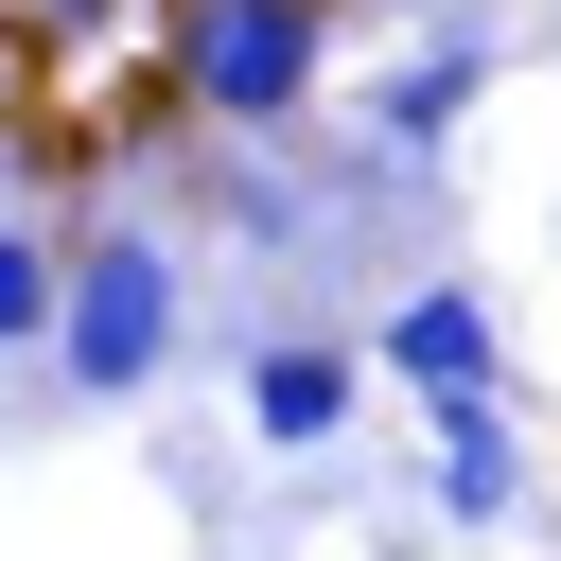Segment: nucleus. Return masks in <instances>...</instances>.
<instances>
[{"label":"nucleus","mask_w":561,"mask_h":561,"mask_svg":"<svg viewBox=\"0 0 561 561\" xmlns=\"http://www.w3.org/2000/svg\"><path fill=\"white\" fill-rule=\"evenodd\" d=\"M158 53H175V105H193V123L280 140V123L333 88V0H175Z\"/></svg>","instance_id":"1"},{"label":"nucleus","mask_w":561,"mask_h":561,"mask_svg":"<svg viewBox=\"0 0 561 561\" xmlns=\"http://www.w3.org/2000/svg\"><path fill=\"white\" fill-rule=\"evenodd\" d=\"M175 333H193V298H175V263H158V245H70L53 368H70L88 403H140V386L175 368Z\"/></svg>","instance_id":"2"},{"label":"nucleus","mask_w":561,"mask_h":561,"mask_svg":"<svg viewBox=\"0 0 561 561\" xmlns=\"http://www.w3.org/2000/svg\"><path fill=\"white\" fill-rule=\"evenodd\" d=\"M421 438H438V508H456V526H508V508H526L508 386H438V403H421Z\"/></svg>","instance_id":"3"},{"label":"nucleus","mask_w":561,"mask_h":561,"mask_svg":"<svg viewBox=\"0 0 561 561\" xmlns=\"http://www.w3.org/2000/svg\"><path fill=\"white\" fill-rule=\"evenodd\" d=\"M368 351H386V368H403V386H421V403H438V386H508V351H491V316H473V298H456V280H403V298H386V333H368Z\"/></svg>","instance_id":"4"},{"label":"nucleus","mask_w":561,"mask_h":561,"mask_svg":"<svg viewBox=\"0 0 561 561\" xmlns=\"http://www.w3.org/2000/svg\"><path fill=\"white\" fill-rule=\"evenodd\" d=\"M473 88H491V53H473V35H438V53H403V70L368 88V158H438V140L473 123Z\"/></svg>","instance_id":"5"},{"label":"nucleus","mask_w":561,"mask_h":561,"mask_svg":"<svg viewBox=\"0 0 561 561\" xmlns=\"http://www.w3.org/2000/svg\"><path fill=\"white\" fill-rule=\"evenodd\" d=\"M245 421H263L280 456H316V438L351 421V351H316V333H280V351L245 368Z\"/></svg>","instance_id":"6"},{"label":"nucleus","mask_w":561,"mask_h":561,"mask_svg":"<svg viewBox=\"0 0 561 561\" xmlns=\"http://www.w3.org/2000/svg\"><path fill=\"white\" fill-rule=\"evenodd\" d=\"M53 298H70V245L0 210V351H53Z\"/></svg>","instance_id":"7"}]
</instances>
